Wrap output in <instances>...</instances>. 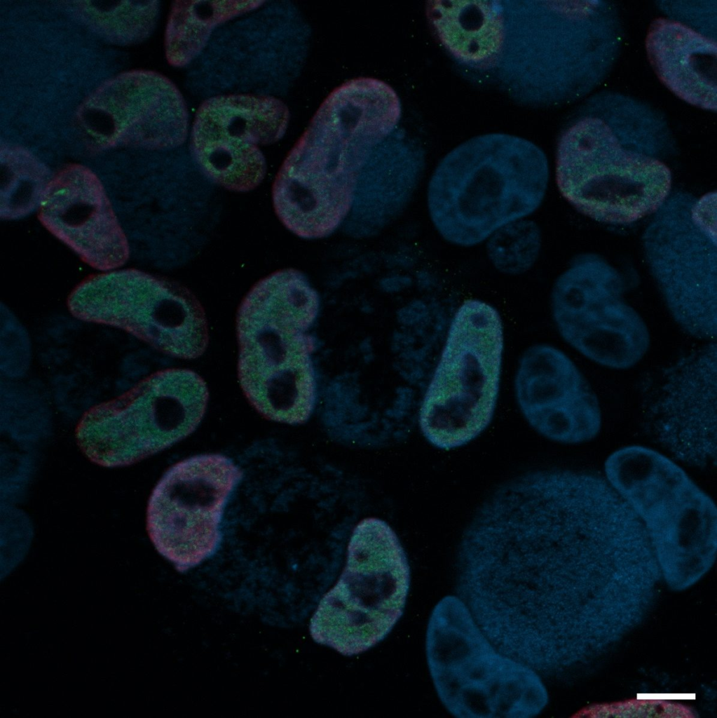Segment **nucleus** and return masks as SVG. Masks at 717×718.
Listing matches in <instances>:
<instances>
[{
  "label": "nucleus",
  "instance_id": "nucleus-22",
  "mask_svg": "<svg viewBox=\"0 0 717 718\" xmlns=\"http://www.w3.org/2000/svg\"><path fill=\"white\" fill-rule=\"evenodd\" d=\"M487 245L489 257L497 269L509 274L528 270L539 255V228L530 220L519 219L496 231Z\"/></svg>",
  "mask_w": 717,
  "mask_h": 718
},
{
  "label": "nucleus",
  "instance_id": "nucleus-19",
  "mask_svg": "<svg viewBox=\"0 0 717 718\" xmlns=\"http://www.w3.org/2000/svg\"><path fill=\"white\" fill-rule=\"evenodd\" d=\"M428 13L440 40L460 60L469 65H484L499 53L503 40V21L491 2L430 1Z\"/></svg>",
  "mask_w": 717,
  "mask_h": 718
},
{
  "label": "nucleus",
  "instance_id": "nucleus-11",
  "mask_svg": "<svg viewBox=\"0 0 717 718\" xmlns=\"http://www.w3.org/2000/svg\"><path fill=\"white\" fill-rule=\"evenodd\" d=\"M717 347L710 342L662 369L645 388V428L675 458L704 467L716 457Z\"/></svg>",
  "mask_w": 717,
  "mask_h": 718
},
{
  "label": "nucleus",
  "instance_id": "nucleus-16",
  "mask_svg": "<svg viewBox=\"0 0 717 718\" xmlns=\"http://www.w3.org/2000/svg\"><path fill=\"white\" fill-rule=\"evenodd\" d=\"M555 323L561 336L572 347L589 360L613 369L633 367L650 346L644 320L622 298Z\"/></svg>",
  "mask_w": 717,
  "mask_h": 718
},
{
  "label": "nucleus",
  "instance_id": "nucleus-13",
  "mask_svg": "<svg viewBox=\"0 0 717 718\" xmlns=\"http://www.w3.org/2000/svg\"><path fill=\"white\" fill-rule=\"evenodd\" d=\"M38 218L92 268L108 271L129 257L127 237L104 187L88 167L73 163L51 177Z\"/></svg>",
  "mask_w": 717,
  "mask_h": 718
},
{
  "label": "nucleus",
  "instance_id": "nucleus-9",
  "mask_svg": "<svg viewBox=\"0 0 717 718\" xmlns=\"http://www.w3.org/2000/svg\"><path fill=\"white\" fill-rule=\"evenodd\" d=\"M289 118L287 107L268 95L233 94L204 101L191 133V151L202 172L236 192L256 188L266 172L259 145L278 142Z\"/></svg>",
  "mask_w": 717,
  "mask_h": 718
},
{
  "label": "nucleus",
  "instance_id": "nucleus-1",
  "mask_svg": "<svg viewBox=\"0 0 717 718\" xmlns=\"http://www.w3.org/2000/svg\"><path fill=\"white\" fill-rule=\"evenodd\" d=\"M549 177L545 155L528 141L509 136L472 140L449 153L432 175L430 219L449 243L476 245L535 212Z\"/></svg>",
  "mask_w": 717,
  "mask_h": 718
},
{
  "label": "nucleus",
  "instance_id": "nucleus-3",
  "mask_svg": "<svg viewBox=\"0 0 717 718\" xmlns=\"http://www.w3.org/2000/svg\"><path fill=\"white\" fill-rule=\"evenodd\" d=\"M503 328L498 311L479 299L456 311L419 412L425 438L449 450L477 437L490 424L498 396Z\"/></svg>",
  "mask_w": 717,
  "mask_h": 718
},
{
  "label": "nucleus",
  "instance_id": "nucleus-10",
  "mask_svg": "<svg viewBox=\"0 0 717 718\" xmlns=\"http://www.w3.org/2000/svg\"><path fill=\"white\" fill-rule=\"evenodd\" d=\"M238 379L251 405L277 421L305 398L315 374L310 339L250 290L238 311Z\"/></svg>",
  "mask_w": 717,
  "mask_h": 718
},
{
  "label": "nucleus",
  "instance_id": "nucleus-7",
  "mask_svg": "<svg viewBox=\"0 0 717 718\" xmlns=\"http://www.w3.org/2000/svg\"><path fill=\"white\" fill-rule=\"evenodd\" d=\"M76 318L123 329L179 358L197 357L208 343L203 309L186 287L126 269L95 274L68 299Z\"/></svg>",
  "mask_w": 717,
  "mask_h": 718
},
{
  "label": "nucleus",
  "instance_id": "nucleus-8",
  "mask_svg": "<svg viewBox=\"0 0 717 718\" xmlns=\"http://www.w3.org/2000/svg\"><path fill=\"white\" fill-rule=\"evenodd\" d=\"M242 477L226 456L205 454L173 464L158 481L146 506V531L177 571H189L215 553L225 506Z\"/></svg>",
  "mask_w": 717,
  "mask_h": 718
},
{
  "label": "nucleus",
  "instance_id": "nucleus-14",
  "mask_svg": "<svg viewBox=\"0 0 717 718\" xmlns=\"http://www.w3.org/2000/svg\"><path fill=\"white\" fill-rule=\"evenodd\" d=\"M655 557L671 574L702 571L717 546L713 500L695 482L653 508L642 520Z\"/></svg>",
  "mask_w": 717,
  "mask_h": 718
},
{
  "label": "nucleus",
  "instance_id": "nucleus-2",
  "mask_svg": "<svg viewBox=\"0 0 717 718\" xmlns=\"http://www.w3.org/2000/svg\"><path fill=\"white\" fill-rule=\"evenodd\" d=\"M426 657L437 696L456 717L527 718L547 704L537 672L498 651L458 596H445L434 607Z\"/></svg>",
  "mask_w": 717,
  "mask_h": 718
},
{
  "label": "nucleus",
  "instance_id": "nucleus-17",
  "mask_svg": "<svg viewBox=\"0 0 717 718\" xmlns=\"http://www.w3.org/2000/svg\"><path fill=\"white\" fill-rule=\"evenodd\" d=\"M423 168V159L418 156L376 159L372 153L360 172L353 203L343 223L346 232L364 238L387 226L410 199Z\"/></svg>",
  "mask_w": 717,
  "mask_h": 718
},
{
  "label": "nucleus",
  "instance_id": "nucleus-4",
  "mask_svg": "<svg viewBox=\"0 0 717 718\" xmlns=\"http://www.w3.org/2000/svg\"><path fill=\"white\" fill-rule=\"evenodd\" d=\"M409 586L410 567L395 531L381 519L361 520L341 576L310 619L312 638L346 656L367 651L401 618Z\"/></svg>",
  "mask_w": 717,
  "mask_h": 718
},
{
  "label": "nucleus",
  "instance_id": "nucleus-15",
  "mask_svg": "<svg viewBox=\"0 0 717 718\" xmlns=\"http://www.w3.org/2000/svg\"><path fill=\"white\" fill-rule=\"evenodd\" d=\"M650 63L661 82L683 100L716 110V42L674 20L657 18L646 39Z\"/></svg>",
  "mask_w": 717,
  "mask_h": 718
},
{
  "label": "nucleus",
  "instance_id": "nucleus-20",
  "mask_svg": "<svg viewBox=\"0 0 717 718\" xmlns=\"http://www.w3.org/2000/svg\"><path fill=\"white\" fill-rule=\"evenodd\" d=\"M264 1H175L168 18L165 57L177 67L190 63L203 49L219 25L254 10Z\"/></svg>",
  "mask_w": 717,
  "mask_h": 718
},
{
  "label": "nucleus",
  "instance_id": "nucleus-12",
  "mask_svg": "<svg viewBox=\"0 0 717 718\" xmlns=\"http://www.w3.org/2000/svg\"><path fill=\"white\" fill-rule=\"evenodd\" d=\"M514 389L523 415L542 435L575 444L599 434L601 414L597 397L559 349L546 344L528 348L519 360Z\"/></svg>",
  "mask_w": 717,
  "mask_h": 718
},
{
  "label": "nucleus",
  "instance_id": "nucleus-6",
  "mask_svg": "<svg viewBox=\"0 0 717 718\" xmlns=\"http://www.w3.org/2000/svg\"><path fill=\"white\" fill-rule=\"evenodd\" d=\"M556 181L582 214L626 224L660 208L671 190V174L660 160L624 148L602 120L585 118L559 140Z\"/></svg>",
  "mask_w": 717,
  "mask_h": 718
},
{
  "label": "nucleus",
  "instance_id": "nucleus-5",
  "mask_svg": "<svg viewBox=\"0 0 717 718\" xmlns=\"http://www.w3.org/2000/svg\"><path fill=\"white\" fill-rule=\"evenodd\" d=\"M208 397L204 380L191 370L156 372L85 413L75 431L77 445L100 466L133 464L193 433Z\"/></svg>",
  "mask_w": 717,
  "mask_h": 718
},
{
  "label": "nucleus",
  "instance_id": "nucleus-21",
  "mask_svg": "<svg viewBox=\"0 0 717 718\" xmlns=\"http://www.w3.org/2000/svg\"><path fill=\"white\" fill-rule=\"evenodd\" d=\"M50 178L48 168L27 150L16 147L2 148L1 218L20 219L39 208Z\"/></svg>",
  "mask_w": 717,
  "mask_h": 718
},
{
  "label": "nucleus",
  "instance_id": "nucleus-18",
  "mask_svg": "<svg viewBox=\"0 0 717 718\" xmlns=\"http://www.w3.org/2000/svg\"><path fill=\"white\" fill-rule=\"evenodd\" d=\"M606 480L641 518L692 480L671 459L646 447L630 445L606 460Z\"/></svg>",
  "mask_w": 717,
  "mask_h": 718
}]
</instances>
